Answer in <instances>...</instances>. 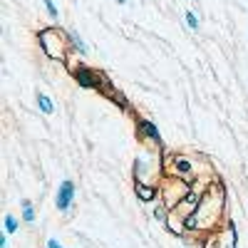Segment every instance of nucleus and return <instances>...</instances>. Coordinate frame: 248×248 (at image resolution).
I'll return each mask as SVG.
<instances>
[{
    "mask_svg": "<svg viewBox=\"0 0 248 248\" xmlns=\"http://www.w3.org/2000/svg\"><path fill=\"white\" fill-rule=\"evenodd\" d=\"M37 40H40V45H43V50H45L47 57H52V60H62V57H65V40H62V35H60L57 28L40 30Z\"/></svg>",
    "mask_w": 248,
    "mask_h": 248,
    "instance_id": "f257e3e1",
    "label": "nucleus"
},
{
    "mask_svg": "<svg viewBox=\"0 0 248 248\" xmlns=\"http://www.w3.org/2000/svg\"><path fill=\"white\" fill-rule=\"evenodd\" d=\"M75 181L72 179H65L60 184V189H57V199H55V203H57V209L60 211H70V206H72V201H75Z\"/></svg>",
    "mask_w": 248,
    "mask_h": 248,
    "instance_id": "f03ea898",
    "label": "nucleus"
},
{
    "mask_svg": "<svg viewBox=\"0 0 248 248\" xmlns=\"http://www.w3.org/2000/svg\"><path fill=\"white\" fill-rule=\"evenodd\" d=\"M137 129H139V134L141 137H147V139H152L154 144H164V139H161V134H159V129H156V124H152L149 119H139L137 122Z\"/></svg>",
    "mask_w": 248,
    "mask_h": 248,
    "instance_id": "7ed1b4c3",
    "label": "nucleus"
},
{
    "mask_svg": "<svg viewBox=\"0 0 248 248\" xmlns=\"http://www.w3.org/2000/svg\"><path fill=\"white\" fill-rule=\"evenodd\" d=\"M75 79L79 82L82 87H87V90L99 87V77H97L90 67H77V70H75Z\"/></svg>",
    "mask_w": 248,
    "mask_h": 248,
    "instance_id": "20e7f679",
    "label": "nucleus"
},
{
    "mask_svg": "<svg viewBox=\"0 0 248 248\" xmlns=\"http://www.w3.org/2000/svg\"><path fill=\"white\" fill-rule=\"evenodd\" d=\"M37 107H40V112H43V114H52L55 112V102L45 92H37Z\"/></svg>",
    "mask_w": 248,
    "mask_h": 248,
    "instance_id": "39448f33",
    "label": "nucleus"
},
{
    "mask_svg": "<svg viewBox=\"0 0 248 248\" xmlns=\"http://www.w3.org/2000/svg\"><path fill=\"white\" fill-rule=\"evenodd\" d=\"M23 221L25 223H35V209H32V201H23Z\"/></svg>",
    "mask_w": 248,
    "mask_h": 248,
    "instance_id": "423d86ee",
    "label": "nucleus"
},
{
    "mask_svg": "<svg viewBox=\"0 0 248 248\" xmlns=\"http://www.w3.org/2000/svg\"><path fill=\"white\" fill-rule=\"evenodd\" d=\"M70 40H72V45H75V50H77L79 55H85V52H87V43H85V40H82L77 32L70 30Z\"/></svg>",
    "mask_w": 248,
    "mask_h": 248,
    "instance_id": "0eeeda50",
    "label": "nucleus"
},
{
    "mask_svg": "<svg viewBox=\"0 0 248 248\" xmlns=\"http://www.w3.org/2000/svg\"><path fill=\"white\" fill-rule=\"evenodd\" d=\"M184 20H186V25H189V30H199V17L194 15V10H186V15H184Z\"/></svg>",
    "mask_w": 248,
    "mask_h": 248,
    "instance_id": "6e6552de",
    "label": "nucleus"
},
{
    "mask_svg": "<svg viewBox=\"0 0 248 248\" xmlns=\"http://www.w3.org/2000/svg\"><path fill=\"white\" fill-rule=\"evenodd\" d=\"M137 194H139L144 201H152V199L156 196V191L152 189V186H139V189H137Z\"/></svg>",
    "mask_w": 248,
    "mask_h": 248,
    "instance_id": "1a4fd4ad",
    "label": "nucleus"
},
{
    "mask_svg": "<svg viewBox=\"0 0 248 248\" xmlns=\"http://www.w3.org/2000/svg\"><path fill=\"white\" fill-rule=\"evenodd\" d=\"M17 231V218L13 214H5V233H15Z\"/></svg>",
    "mask_w": 248,
    "mask_h": 248,
    "instance_id": "9d476101",
    "label": "nucleus"
},
{
    "mask_svg": "<svg viewBox=\"0 0 248 248\" xmlns=\"http://www.w3.org/2000/svg\"><path fill=\"white\" fill-rule=\"evenodd\" d=\"M43 3H45L50 17H57V15H60V10H57V5H55V0H43Z\"/></svg>",
    "mask_w": 248,
    "mask_h": 248,
    "instance_id": "9b49d317",
    "label": "nucleus"
},
{
    "mask_svg": "<svg viewBox=\"0 0 248 248\" xmlns=\"http://www.w3.org/2000/svg\"><path fill=\"white\" fill-rule=\"evenodd\" d=\"M176 169L184 171V174H189V171H191V164L186 161V159H176Z\"/></svg>",
    "mask_w": 248,
    "mask_h": 248,
    "instance_id": "f8f14e48",
    "label": "nucleus"
},
{
    "mask_svg": "<svg viewBox=\"0 0 248 248\" xmlns=\"http://www.w3.org/2000/svg\"><path fill=\"white\" fill-rule=\"evenodd\" d=\"M47 248H62V246H60L57 238H50V241H47Z\"/></svg>",
    "mask_w": 248,
    "mask_h": 248,
    "instance_id": "ddd939ff",
    "label": "nucleus"
},
{
    "mask_svg": "<svg viewBox=\"0 0 248 248\" xmlns=\"http://www.w3.org/2000/svg\"><path fill=\"white\" fill-rule=\"evenodd\" d=\"M0 248H8V233L0 236Z\"/></svg>",
    "mask_w": 248,
    "mask_h": 248,
    "instance_id": "4468645a",
    "label": "nucleus"
},
{
    "mask_svg": "<svg viewBox=\"0 0 248 248\" xmlns=\"http://www.w3.org/2000/svg\"><path fill=\"white\" fill-rule=\"evenodd\" d=\"M114 3H119V5H127V3H129V0H114Z\"/></svg>",
    "mask_w": 248,
    "mask_h": 248,
    "instance_id": "2eb2a0df",
    "label": "nucleus"
}]
</instances>
